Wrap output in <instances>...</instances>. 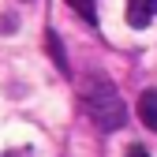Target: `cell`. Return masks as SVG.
<instances>
[{
    "instance_id": "4",
    "label": "cell",
    "mask_w": 157,
    "mask_h": 157,
    "mask_svg": "<svg viewBox=\"0 0 157 157\" xmlns=\"http://www.w3.org/2000/svg\"><path fill=\"white\" fill-rule=\"evenodd\" d=\"M45 49H49V56L56 60V67H60L64 75H71V67H67V56H64V49H60V37H56L52 30L45 34Z\"/></svg>"
},
{
    "instance_id": "3",
    "label": "cell",
    "mask_w": 157,
    "mask_h": 157,
    "mask_svg": "<svg viewBox=\"0 0 157 157\" xmlns=\"http://www.w3.org/2000/svg\"><path fill=\"white\" fill-rule=\"evenodd\" d=\"M139 120H142L150 131H157V90H146V94L139 97Z\"/></svg>"
},
{
    "instance_id": "1",
    "label": "cell",
    "mask_w": 157,
    "mask_h": 157,
    "mask_svg": "<svg viewBox=\"0 0 157 157\" xmlns=\"http://www.w3.org/2000/svg\"><path fill=\"white\" fill-rule=\"evenodd\" d=\"M78 101H82V112L90 116V124L101 127V131H120V127L127 124V105H124L120 90H116L105 75L82 78Z\"/></svg>"
},
{
    "instance_id": "2",
    "label": "cell",
    "mask_w": 157,
    "mask_h": 157,
    "mask_svg": "<svg viewBox=\"0 0 157 157\" xmlns=\"http://www.w3.org/2000/svg\"><path fill=\"white\" fill-rule=\"evenodd\" d=\"M153 19H157V0H127V23L135 30L150 26Z\"/></svg>"
},
{
    "instance_id": "5",
    "label": "cell",
    "mask_w": 157,
    "mask_h": 157,
    "mask_svg": "<svg viewBox=\"0 0 157 157\" xmlns=\"http://www.w3.org/2000/svg\"><path fill=\"white\" fill-rule=\"evenodd\" d=\"M67 4H71V8H75L78 15H82V19H86L90 26L97 23V11H94V0H67Z\"/></svg>"
},
{
    "instance_id": "7",
    "label": "cell",
    "mask_w": 157,
    "mask_h": 157,
    "mask_svg": "<svg viewBox=\"0 0 157 157\" xmlns=\"http://www.w3.org/2000/svg\"><path fill=\"white\" fill-rule=\"evenodd\" d=\"M124 157H150V153H146V150H142V146H131V150H127V153H124Z\"/></svg>"
},
{
    "instance_id": "6",
    "label": "cell",
    "mask_w": 157,
    "mask_h": 157,
    "mask_svg": "<svg viewBox=\"0 0 157 157\" xmlns=\"http://www.w3.org/2000/svg\"><path fill=\"white\" fill-rule=\"evenodd\" d=\"M0 157H37L30 146H19V150H8V153H0Z\"/></svg>"
}]
</instances>
